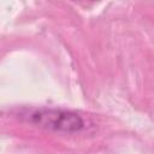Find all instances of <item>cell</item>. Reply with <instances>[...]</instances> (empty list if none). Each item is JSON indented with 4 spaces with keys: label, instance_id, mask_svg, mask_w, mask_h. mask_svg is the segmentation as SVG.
<instances>
[{
    "label": "cell",
    "instance_id": "1",
    "mask_svg": "<svg viewBox=\"0 0 154 154\" xmlns=\"http://www.w3.org/2000/svg\"><path fill=\"white\" fill-rule=\"evenodd\" d=\"M29 120L45 129L75 132L84 128L83 119L69 111L61 109H38L29 114Z\"/></svg>",
    "mask_w": 154,
    "mask_h": 154
}]
</instances>
